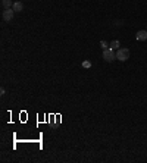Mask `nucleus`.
<instances>
[{"label":"nucleus","mask_w":147,"mask_h":163,"mask_svg":"<svg viewBox=\"0 0 147 163\" xmlns=\"http://www.w3.org/2000/svg\"><path fill=\"white\" fill-rule=\"evenodd\" d=\"M116 59L121 60V62H125L130 59V50L128 49H118L116 51Z\"/></svg>","instance_id":"nucleus-1"},{"label":"nucleus","mask_w":147,"mask_h":163,"mask_svg":"<svg viewBox=\"0 0 147 163\" xmlns=\"http://www.w3.org/2000/svg\"><path fill=\"white\" fill-rule=\"evenodd\" d=\"M115 57H116V55H115V51L110 47L106 50H103V59L106 60V62H113Z\"/></svg>","instance_id":"nucleus-2"},{"label":"nucleus","mask_w":147,"mask_h":163,"mask_svg":"<svg viewBox=\"0 0 147 163\" xmlns=\"http://www.w3.org/2000/svg\"><path fill=\"white\" fill-rule=\"evenodd\" d=\"M13 16H15V10H13V9H5V10H3V13H2L3 21H6V22L12 21Z\"/></svg>","instance_id":"nucleus-3"},{"label":"nucleus","mask_w":147,"mask_h":163,"mask_svg":"<svg viewBox=\"0 0 147 163\" xmlns=\"http://www.w3.org/2000/svg\"><path fill=\"white\" fill-rule=\"evenodd\" d=\"M135 38H137V41H146L147 40V31L146 30L138 31V33L135 34Z\"/></svg>","instance_id":"nucleus-4"},{"label":"nucleus","mask_w":147,"mask_h":163,"mask_svg":"<svg viewBox=\"0 0 147 163\" xmlns=\"http://www.w3.org/2000/svg\"><path fill=\"white\" fill-rule=\"evenodd\" d=\"M2 6H3V9H12L13 8V2L12 0H2Z\"/></svg>","instance_id":"nucleus-5"},{"label":"nucleus","mask_w":147,"mask_h":163,"mask_svg":"<svg viewBox=\"0 0 147 163\" xmlns=\"http://www.w3.org/2000/svg\"><path fill=\"white\" fill-rule=\"evenodd\" d=\"M13 10H15V12H22V10H24V5H22V3H21V2H15V3H13Z\"/></svg>","instance_id":"nucleus-6"},{"label":"nucleus","mask_w":147,"mask_h":163,"mask_svg":"<svg viewBox=\"0 0 147 163\" xmlns=\"http://www.w3.org/2000/svg\"><path fill=\"white\" fill-rule=\"evenodd\" d=\"M109 47H110V49H112V50H115V49H119V41H118V40H113V41H112V43H110V44H109Z\"/></svg>","instance_id":"nucleus-7"},{"label":"nucleus","mask_w":147,"mask_h":163,"mask_svg":"<svg viewBox=\"0 0 147 163\" xmlns=\"http://www.w3.org/2000/svg\"><path fill=\"white\" fill-rule=\"evenodd\" d=\"M100 47H102L103 50H106V49H109V44H107L105 40H102V41H100Z\"/></svg>","instance_id":"nucleus-8"},{"label":"nucleus","mask_w":147,"mask_h":163,"mask_svg":"<svg viewBox=\"0 0 147 163\" xmlns=\"http://www.w3.org/2000/svg\"><path fill=\"white\" fill-rule=\"evenodd\" d=\"M82 68H85V69L91 68V62H88V60H84V62H82Z\"/></svg>","instance_id":"nucleus-9"}]
</instances>
